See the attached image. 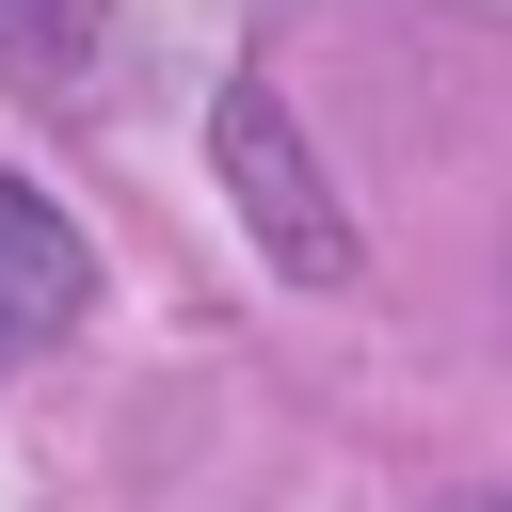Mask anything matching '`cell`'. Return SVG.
Listing matches in <instances>:
<instances>
[{
	"label": "cell",
	"instance_id": "obj_1",
	"mask_svg": "<svg viewBox=\"0 0 512 512\" xmlns=\"http://www.w3.org/2000/svg\"><path fill=\"white\" fill-rule=\"evenodd\" d=\"M224 192L256 208L272 272L352 288V224H336V192H320V160H304V128H288V96H272V80H224Z\"/></svg>",
	"mask_w": 512,
	"mask_h": 512
},
{
	"label": "cell",
	"instance_id": "obj_2",
	"mask_svg": "<svg viewBox=\"0 0 512 512\" xmlns=\"http://www.w3.org/2000/svg\"><path fill=\"white\" fill-rule=\"evenodd\" d=\"M80 304H96V256H80V224H64L48 192H16V176H0V368H16V352H48Z\"/></svg>",
	"mask_w": 512,
	"mask_h": 512
},
{
	"label": "cell",
	"instance_id": "obj_3",
	"mask_svg": "<svg viewBox=\"0 0 512 512\" xmlns=\"http://www.w3.org/2000/svg\"><path fill=\"white\" fill-rule=\"evenodd\" d=\"M112 16H128V0H0V80L48 96V112H80L96 64H112Z\"/></svg>",
	"mask_w": 512,
	"mask_h": 512
}]
</instances>
